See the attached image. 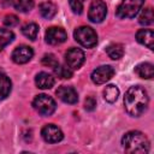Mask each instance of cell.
<instances>
[{
    "label": "cell",
    "instance_id": "18",
    "mask_svg": "<svg viewBox=\"0 0 154 154\" xmlns=\"http://www.w3.org/2000/svg\"><path fill=\"white\" fill-rule=\"evenodd\" d=\"M12 83L5 73H0V101L6 99L11 93Z\"/></svg>",
    "mask_w": 154,
    "mask_h": 154
},
{
    "label": "cell",
    "instance_id": "3",
    "mask_svg": "<svg viewBox=\"0 0 154 154\" xmlns=\"http://www.w3.org/2000/svg\"><path fill=\"white\" fill-rule=\"evenodd\" d=\"M144 0H123L117 7V17L120 19L134 18L142 8Z\"/></svg>",
    "mask_w": 154,
    "mask_h": 154
},
{
    "label": "cell",
    "instance_id": "14",
    "mask_svg": "<svg viewBox=\"0 0 154 154\" xmlns=\"http://www.w3.org/2000/svg\"><path fill=\"white\" fill-rule=\"evenodd\" d=\"M54 77L48 72H40L35 77V83L40 89H51L54 85Z\"/></svg>",
    "mask_w": 154,
    "mask_h": 154
},
{
    "label": "cell",
    "instance_id": "21",
    "mask_svg": "<svg viewBox=\"0 0 154 154\" xmlns=\"http://www.w3.org/2000/svg\"><path fill=\"white\" fill-rule=\"evenodd\" d=\"M14 38V34L8 29L0 28V51L4 49L8 43H11Z\"/></svg>",
    "mask_w": 154,
    "mask_h": 154
},
{
    "label": "cell",
    "instance_id": "5",
    "mask_svg": "<svg viewBox=\"0 0 154 154\" xmlns=\"http://www.w3.org/2000/svg\"><path fill=\"white\" fill-rule=\"evenodd\" d=\"M32 106L41 116H51L54 113V111L57 108L55 101L46 94L37 95L32 101Z\"/></svg>",
    "mask_w": 154,
    "mask_h": 154
},
{
    "label": "cell",
    "instance_id": "10",
    "mask_svg": "<svg viewBox=\"0 0 154 154\" xmlns=\"http://www.w3.org/2000/svg\"><path fill=\"white\" fill-rule=\"evenodd\" d=\"M67 38V34L63 28L52 26L46 31V42L49 45H60L65 42Z\"/></svg>",
    "mask_w": 154,
    "mask_h": 154
},
{
    "label": "cell",
    "instance_id": "9",
    "mask_svg": "<svg viewBox=\"0 0 154 154\" xmlns=\"http://www.w3.org/2000/svg\"><path fill=\"white\" fill-rule=\"evenodd\" d=\"M41 135H42V138L48 142V143H58L63 140L64 135H63V131L55 126L54 124H47L43 126L42 131H41Z\"/></svg>",
    "mask_w": 154,
    "mask_h": 154
},
{
    "label": "cell",
    "instance_id": "20",
    "mask_svg": "<svg viewBox=\"0 0 154 154\" xmlns=\"http://www.w3.org/2000/svg\"><path fill=\"white\" fill-rule=\"evenodd\" d=\"M118 96H119V89L116 85L109 84V85H107L105 88V90H103V97H105V100L107 102H109V103L116 102L117 99H118Z\"/></svg>",
    "mask_w": 154,
    "mask_h": 154
},
{
    "label": "cell",
    "instance_id": "15",
    "mask_svg": "<svg viewBox=\"0 0 154 154\" xmlns=\"http://www.w3.org/2000/svg\"><path fill=\"white\" fill-rule=\"evenodd\" d=\"M38 10H40V13L43 18L46 19H52L55 14H57V6L51 2V1H46V2H42L40 6H38Z\"/></svg>",
    "mask_w": 154,
    "mask_h": 154
},
{
    "label": "cell",
    "instance_id": "27",
    "mask_svg": "<svg viewBox=\"0 0 154 154\" xmlns=\"http://www.w3.org/2000/svg\"><path fill=\"white\" fill-rule=\"evenodd\" d=\"M18 23H19V19H18V17L16 14H7L4 18V24L6 26L12 28V26H16Z\"/></svg>",
    "mask_w": 154,
    "mask_h": 154
},
{
    "label": "cell",
    "instance_id": "26",
    "mask_svg": "<svg viewBox=\"0 0 154 154\" xmlns=\"http://www.w3.org/2000/svg\"><path fill=\"white\" fill-rule=\"evenodd\" d=\"M84 1L85 0H69L70 7L73 11V13L81 14L83 11V6H84Z\"/></svg>",
    "mask_w": 154,
    "mask_h": 154
},
{
    "label": "cell",
    "instance_id": "6",
    "mask_svg": "<svg viewBox=\"0 0 154 154\" xmlns=\"http://www.w3.org/2000/svg\"><path fill=\"white\" fill-rule=\"evenodd\" d=\"M106 14H107L106 4L102 0H93L88 12L89 20L93 23H101L106 18Z\"/></svg>",
    "mask_w": 154,
    "mask_h": 154
},
{
    "label": "cell",
    "instance_id": "19",
    "mask_svg": "<svg viewBox=\"0 0 154 154\" xmlns=\"http://www.w3.org/2000/svg\"><path fill=\"white\" fill-rule=\"evenodd\" d=\"M22 32L25 37L34 41L38 35V25L36 23H28L22 28Z\"/></svg>",
    "mask_w": 154,
    "mask_h": 154
},
{
    "label": "cell",
    "instance_id": "12",
    "mask_svg": "<svg viewBox=\"0 0 154 154\" xmlns=\"http://www.w3.org/2000/svg\"><path fill=\"white\" fill-rule=\"evenodd\" d=\"M57 95L58 97L66 102V103H76L78 101V95H77V91L72 88V87H66V85H61L58 88L57 90Z\"/></svg>",
    "mask_w": 154,
    "mask_h": 154
},
{
    "label": "cell",
    "instance_id": "29",
    "mask_svg": "<svg viewBox=\"0 0 154 154\" xmlns=\"http://www.w3.org/2000/svg\"><path fill=\"white\" fill-rule=\"evenodd\" d=\"M0 4L4 6V7H8L13 4V0H0Z\"/></svg>",
    "mask_w": 154,
    "mask_h": 154
},
{
    "label": "cell",
    "instance_id": "7",
    "mask_svg": "<svg viewBox=\"0 0 154 154\" xmlns=\"http://www.w3.org/2000/svg\"><path fill=\"white\" fill-rule=\"evenodd\" d=\"M65 60H66V64L67 66L71 69V70H77L79 69L84 60H85V55H84V52L79 48H71L66 52L65 54Z\"/></svg>",
    "mask_w": 154,
    "mask_h": 154
},
{
    "label": "cell",
    "instance_id": "28",
    "mask_svg": "<svg viewBox=\"0 0 154 154\" xmlns=\"http://www.w3.org/2000/svg\"><path fill=\"white\" fill-rule=\"evenodd\" d=\"M96 106V100L93 97V96H88L85 99V102H84V107L87 111H93Z\"/></svg>",
    "mask_w": 154,
    "mask_h": 154
},
{
    "label": "cell",
    "instance_id": "1",
    "mask_svg": "<svg viewBox=\"0 0 154 154\" xmlns=\"http://www.w3.org/2000/svg\"><path fill=\"white\" fill-rule=\"evenodd\" d=\"M147 90L141 85L130 87L124 96V106L126 112L132 117H140L148 106Z\"/></svg>",
    "mask_w": 154,
    "mask_h": 154
},
{
    "label": "cell",
    "instance_id": "13",
    "mask_svg": "<svg viewBox=\"0 0 154 154\" xmlns=\"http://www.w3.org/2000/svg\"><path fill=\"white\" fill-rule=\"evenodd\" d=\"M136 40L141 45L148 47L149 49H153V47H154V32H153L152 29H141V30H138L137 34H136Z\"/></svg>",
    "mask_w": 154,
    "mask_h": 154
},
{
    "label": "cell",
    "instance_id": "22",
    "mask_svg": "<svg viewBox=\"0 0 154 154\" xmlns=\"http://www.w3.org/2000/svg\"><path fill=\"white\" fill-rule=\"evenodd\" d=\"M154 16H153V10L152 7H146L144 10H142L140 17H138V22L142 25H150L153 23Z\"/></svg>",
    "mask_w": 154,
    "mask_h": 154
},
{
    "label": "cell",
    "instance_id": "4",
    "mask_svg": "<svg viewBox=\"0 0 154 154\" xmlns=\"http://www.w3.org/2000/svg\"><path fill=\"white\" fill-rule=\"evenodd\" d=\"M75 40L85 48H91L97 43V35L90 26H79L73 32Z\"/></svg>",
    "mask_w": 154,
    "mask_h": 154
},
{
    "label": "cell",
    "instance_id": "25",
    "mask_svg": "<svg viewBox=\"0 0 154 154\" xmlns=\"http://www.w3.org/2000/svg\"><path fill=\"white\" fill-rule=\"evenodd\" d=\"M42 65H45V66H48V67H55L58 64H59V61H58V59L55 58V55L54 54H45L43 55V58H42Z\"/></svg>",
    "mask_w": 154,
    "mask_h": 154
},
{
    "label": "cell",
    "instance_id": "2",
    "mask_svg": "<svg viewBox=\"0 0 154 154\" xmlns=\"http://www.w3.org/2000/svg\"><path fill=\"white\" fill-rule=\"evenodd\" d=\"M122 144L128 153L143 154L149 152V141L147 136L141 131H129L122 138Z\"/></svg>",
    "mask_w": 154,
    "mask_h": 154
},
{
    "label": "cell",
    "instance_id": "24",
    "mask_svg": "<svg viewBox=\"0 0 154 154\" xmlns=\"http://www.w3.org/2000/svg\"><path fill=\"white\" fill-rule=\"evenodd\" d=\"M14 7L17 11L26 13L29 11L32 10L34 7V0H17V2L14 4Z\"/></svg>",
    "mask_w": 154,
    "mask_h": 154
},
{
    "label": "cell",
    "instance_id": "8",
    "mask_svg": "<svg viewBox=\"0 0 154 154\" xmlns=\"http://www.w3.org/2000/svg\"><path fill=\"white\" fill-rule=\"evenodd\" d=\"M114 75V69L109 65H102L96 67L91 72V81L95 84H103L108 82Z\"/></svg>",
    "mask_w": 154,
    "mask_h": 154
},
{
    "label": "cell",
    "instance_id": "17",
    "mask_svg": "<svg viewBox=\"0 0 154 154\" xmlns=\"http://www.w3.org/2000/svg\"><path fill=\"white\" fill-rule=\"evenodd\" d=\"M106 53L111 59L118 60L124 55V47L120 43H111L109 46H107Z\"/></svg>",
    "mask_w": 154,
    "mask_h": 154
},
{
    "label": "cell",
    "instance_id": "11",
    "mask_svg": "<svg viewBox=\"0 0 154 154\" xmlns=\"http://www.w3.org/2000/svg\"><path fill=\"white\" fill-rule=\"evenodd\" d=\"M34 55V51L31 47L22 45L18 46L13 52H12V60L16 64H25L28 63Z\"/></svg>",
    "mask_w": 154,
    "mask_h": 154
},
{
    "label": "cell",
    "instance_id": "23",
    "mask_svg": "<svg viewBox=\"0 0 154 154\" xmlns=\"http://www.w3.org/2000/svg\"><path fill=\"white\" fill-rule=\"evenodd\" d=\"M54 73L59 77V78H63V79H69L72 77V71L69 66H64V65H57L54 67Z\"/></svg>",
    "mask_w": 154,
    "mask_h": 154
},
{
    "label": "cell",
    "instance_id": "16",
    "mask_svg": "<svg viewBox=\"0 0 154 154\" xmlns=\"http://www.w3.org/2000/svg\"><path fill=\"white\" fill-rule=\"evenodd\" d=\"M135 71L142 78L149 79V78H152L154 76V66L150 63H142V64L137 65L136 69H135Z\"/></svg>",
    "mask_w": 154,
    "mask_h": 154
}]
</instances>
